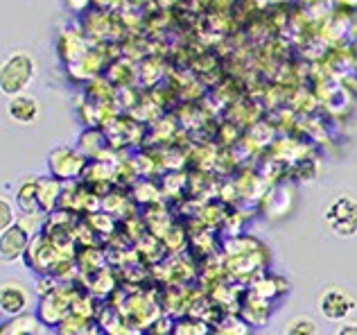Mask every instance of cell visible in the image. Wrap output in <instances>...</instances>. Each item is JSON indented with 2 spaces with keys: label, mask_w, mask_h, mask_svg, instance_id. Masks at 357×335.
Masks as SVG:
<instances>
[{
  "label": "cell",
  "mask_w": 357,
  "mask_h": 335,
  "mask_svg": "<svg viewBox=\"0 0 357 335\" xmlns=\"http://www.w3.org/2000/svg\"><path fill=\"white\" fill-rule=\"evenodd\" d=\"M36 75V64L30 52L25 50H14L7 54L0 68V89L7 98L23 96V91L30 87V82Z\"/></svg>",
  "instance_id": "obj_1"
},
{
  "label": "cell",
  "mask_w": 357,
  "mask_h": 335,
  "mask_svg": "<svg viewBox=\"0 0 357 335\" xmlns=\"http://www.w3.org/2000/svg\"><path fill=\"white\" fill-rule=\"evenodd\" d=\"M324 222L337 238L357 236V200L353 195H337L324 209Z\"/></svg>",
  "instance_id": "obj_2"
},
{
  "label": "cell",
  "mask_w": 357,
  "mask_h": 335,
  "mask_svg": "<svg viewBox=\"0 0 357 335\" xmlns=\"http://www.w3.org/2000/svg\"><path fill=\"white\" fill-rule=\"evenodd\" d=\"M357 308V297L344 285H326L317 297V311L328 322H344Z\"/></svg>",
  "instance_id": "obj_3"
},
{
  "label": "cell",
  "mask_w": 357,
  "mask_h": 335,
  "mask_svg": "<svg viewBox=\"0 0 357 335\" xmlns=\"http://www.w3.org/2000/svg\"><path fill=\"white\" fill-rule=\"evenodd\" d=\"M86 161H84L82 152L73 150L68 145H57L48 154V170L54 179L59 181H73L84 172Z\"/></svg>",
  "instance_id": "obj_4"
},
{
  "label": "cell",
  "mask_w": 357,
  "mask_h": 335,
  "mask_svg": "<svg viewBox=\"0 0 357 335\" xmlns=\"http://www.w3.org/2000/svg\"><path fill=\"white\" fill-rule=\"evenodd\" d=\"M30 218L32 216H27L25 220L16 222L12 229L3 231V263H18L27 254V247H30L34 234V229L30 227Z\"/></svg>",
  "instance_id": "obj_5"
},
{
  "label": "cell",
  "mask_w": 357,
  "mask_h": 335,
  "mask_svg": "<svg viewBox=\"0 0 357 335\" xmlns=\"http://www.w3.org/2000/svg\"><path fill=\"white\" fill-rule=\"evenodd\" d=\"M0 308H3V315H7V318H12V320L25 315V311L30 308V292H27V288L16 281L3 283Z\"/></svg>",
  "instance_id": "obj_6"
},
{
  "label": "cell",
  "mask_w": 357,
  "mask_h": 335,
  "mask_svg": "<svg viewBox=\"0 0 357 335\" xmlns=\"http://www.w3.org/2000/svg\"><path fill=\"white\" fill-rule=\"evenodd\" d=\"M39 109L41 107H39V102H36V98L27 96V93L9 98L7 102V114L18 125H32L34 120L39 118Z\"/></svg>",
  "instance_id": "obj_7"
},
{
  "label": "cell",
  "mask_w": 357,
  "mask_h": 335,
  "mask_svg": "<svg viewBox=\"0 0 357 335\" xmlns=\"http://www.w3.org/2000/svg\"><path fill=\"white\" fill-rule=\"evenodd\" d=\"M66 313H68V299H63V295H59V290L48 292L43 297V302L39 306V318L43 324H61L66 320Z\"/></svg>",
  "instance_id": "obj_8"
},
{
  "label": "cell",
  "mask_w": 357,
  "mask_h": 335,
  "mask_svg": "<svg viewBox=\"0 0 357 335\" xmlns=\"http://www.w3.org/2000/svg\"><path fill=\"white\" fill-rule=\"evenodd\" d=\"M16 207L27 216L39 211V179H23L16 191Z\"/></svg>",
  "instance_id": "obj_9"
},
{
  "label": "cell",
  "mask_w": 357,
  "mask_h": 335,
  "mask_svg": "<svg viewBox=\"0 0 357 335\" xmlns=\"http://www.w3.org/2000/svg\"><path fill=\"white\" fill-rule=\"evenodd\" d=\"M59 193H61L59 179H54V177L39 179V211L50 213L59 204Z\"/></svg>",
  "instance_id": "obj_10"
},
{
  "label": "cell",
  "mask_w": 357,
  "mask_h": 335,
  "mask_svg": "<svg viewBox=\"0 0 357 335\" xmlns=\"http://www.w3.org/2000/svg\"><path fill=\"white\" fill-rule=\"evenodd\" d=\"M283 335H319V329H317L314 320L301 315V318H294V320L287 322Z\"/></svg>",
  "instance_id": "obj_11"
},
{
  "label": "cell",
  "mask_w": 357,
  "mask_h": 335,
  "mask_svg": "<svg viewBox=\"0 0 357 335\" xmlns=\"http://www.w3.org/2000/svg\"><path fill=\"white\" fill-rule=\"evenodd\" d=\"M172 335H211V331L199 320H181L176 322Z\"/></svg>",
  "instance_id": "obj_12"
},
{
  "label": "cell",
  "mask_w": 357,
  "mask_h": 335,
  "mask_svg": "<svg viewBox=\"0 0 357 335\" xmlns=\"http://www.w3.org/2000/svg\"><path fill=\"white\" fill-rule=\"evenodd\" d=\"M16 211H14V204L12 200L3 195V200H0V231H7L16 225Z\"/></svg>",
  "instance_id": "obj_13"
},
{
  "label": "cell",
  "mask_w": 357,
  "mask_h": 335,
  "mask_svg": "<svg viewBox=\"0 0 357 335\" xmlns=\"http://www.w3.org/2000/svg\"><path fill=\"white\" fill-rule=\"evenodd\" d=\"M335 335H357V324H342Z\"/></svg>",
  "instance_id": "obj_14"
},
{
  "label": "cell",
  "mask_w": 357,
  "mask_h": 335,
  "mask_svg": "<svg viewBox=\"0 0 357 335\" xmlns=\"http://www.w3.org/2000/svg\"><path fill=\"white\" fill-rule=\"evenodd\" d=\"M211 335H229V333H227V331H222V329H213Z\"/></svg>",
  "instance_id": "obj_15"
}]
</instances>
